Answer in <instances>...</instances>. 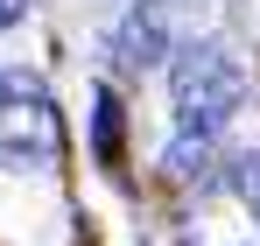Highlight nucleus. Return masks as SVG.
Returning <instances> with one entry per match:
<instances>
[{
    "label": "nucleus",
    "mask_w": 260,
    "mask_h": 246,
    "mask_svg": "<svg viewBox=\"0 0 260 246\" xmlns=\"http://www.w3.org/2000/svg\"><path fill=\"white\" fill-rule=\"evenodd\" d=\"M246 106V64L218 42H183L169 64V141H225Z\"/></svg>",
    "instance_id": "obj_1"
},
{
    "label": "nucleus",
    "mask_w": 260,
    "mask_h": 246,
    "mask_svg": "<svg viewBox=\"0 0 260 246\" xmlns=\"http://www.w3.org/2000/svg\"><path fill=\"white\" fill-rule=\"evenodd\" d=\"M63 155V120H56V99L36 71L7 64L0 71V162L7 169H49Z\"/></svg>",
    "instance_id": "obj_2"
},
{
    "label": "nucleus",
    "mask_w": 260,
    "mask_h": 246,
    "mask_svg": "<svg viewBox=\"0 0 260 246\" xmlns=\"http://www.w3.org/2000/svg\"><path fill=\"white\" fill-rule=\"evenodd\" d=\"M183 42H190V36L169 21V0H148V7H134L127 21H120V36H113V56H120L127 71H141V64H155V56H176Z\"/></svg>",
    "instance_id": "obj_3"
},
{
    "label": "nucleus",
    "mask_w": 260,
    "mask_h": 246,
    "mask_svg": "<svg viewBox=\"0 0 260 246\" xmlns=\"http://www.w3.org/2000/svg\"><path fill=\"white\" fill-rule=\"evenodd\" d=\"M120 141H127V106L113 91H99V106H91V155H99V169H120Z\"/></svg>",
    "instance_id": "obj_4"
},
{
    "label": "nucleus",
    "mask_w": 260,
    "mask_h": 246,
    "mask_svg": "<svg viewBox=\"0 0 260 246\" xmlns=\"http://www.w3.org/2000/svg\"><path fill=\"white\" fill-rule=\"evenodd\" d=\"M21 14H28V0H0V28H14Z\"/></svg>",
    "instance_id": "obj_5"
},
{
    "label": "nucleus",
    "mask_w": 260,
    "mask_h": 246,
    "mask_svg": "<svg viewBox=\"0 0 260 246\" xmlns=\"http://www.w3.org/2000/svg\"><path fill=\"white\" fill-rule=\"evenodd\" d=\"M246 204H253V218H260V162L246 169Z\"/></svg>",
    "instance_id": "obj_6"
}]
</instances>
